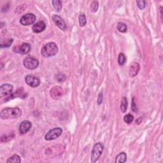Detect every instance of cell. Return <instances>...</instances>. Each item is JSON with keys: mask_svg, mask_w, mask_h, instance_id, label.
<instances>
[{"mask_svg": "<svg viewBox=\"0 0 163 163\" xmlns=\"http://www.w3.org/2000/svg\"><path fill=\"white\" fill-rule=\"evenodd\" d=\"M22 110L19 108H6L3 109L0 114V117L2 119H17L20 117Z\"/></svg>", "mask_w": 163, "mask_h": 163, "instance_id": "1", "label": "cell"}, {"mask_svg": "<svg viewBox=\"0 0 163 163\" xmlns=\"http://www.w3.org/2000/svg\"><path fill=\"white\" fill-rule=\"evenodd\" d=\"M58 47L54 42H49L43 47L41 54L43 57L48 58L56 56L58 52Z\"/></svg>", "mask_w": 163, "mask_h": 163, "instance_id": "2", "label": "cell"}, {"mask_svg": "<svg viewBox=\"0 0 163 163\" xmlns=\"http://www.w3.org/2000/svg\"><path fill=\"white\" fill-rule=\"evenodd\" d=\"M104 149L103 145L101 143H97L93 147L92 153H91V159L90 161L92 162H96L103 153Z\"/></svg>", "mask_w": 163, "mask_h": 163, "instance_id": "3", "label": "cell"}, {"mask_svg": "<svg viewBox=\"0 0 163 163\" xmlns=\"http://www.w3.org/2000/svg\"><path fill=\"white\" fill-rule=\"evenodd\" d=\"M13 87L9 84H5L0 87V96L8 97V99L12 95Z\"/></svg>", "mask_w": 163, "mask_h": 163, "instance_id": "4", "label": "cell"}, {"mask_svg": "<svg viewBox=\"0 0 163 163\" xmlns=\"http://www.w3.org/2000/svg\"><path fill=\"white\" fill-rule=\"evenodd\" d=\"M63 133V129L61 128H54L46 134L45 136V139L47 141H50L57 139L59 138Z\"/></svg>", "mask_w": 163, "mask_h": 163, "instance_id": "5", "label": "cell"}, {"mask_svg": "<svg viewBox=\"0 0 163 163\" xmlns=\"http://www.w3.org/2000/svg\"><path fill=\"white\" fill-rule=\"evenodd\" d=\"M24 66L28 70H32L37 68L39 65V62L37 59L33 57H27L24 60Z\"/></svg>", "mask_w": 163, "mask_h": 163, "instance_id": "6", "label": "cell"}, {"mask_svg": "<svg viewBox=\"0 0 163 163\" xmlns=\"http://www.w3.org/2000/svg\"><path fill=\"white\" fill-rule=\"evenodd\" d=\"M36 20V16L32 13H27L20 18V23L24 26H28L33 24Z\"/></svg>", "mask_w": 163, "mask_h": 163, "instance_id": "7", "label": "cell"}, {"mask_svg": "<svg viewBox=\"0 0 163 163\" xmlns=\"http://www.w3.org/2000/svg\"><path fill=\"white\" fill-rule=\"evenodd\" d=\"M63 89L60 86H55L50 90V95L52 99L57 100L59 99L63 95Z\"/></svg>", "mask_w": 163, "mask_h": 163, "instance_id": "8", "label": "cell"}, {"mask_svg": "<svg viewBox=\"0 0 163 163\" xmlns=\"http://www.w3.org/2000/svg\"><path fill=\"white\" fill-rule=\"evenodd\" d=\"M25 82L26 84L31 87H37L40 84V80L37 77H34L32 75H28L25 78Z\"/></svg>", "mask_w": 163, "mask_h": 163, "instance_id": "9", "label": "cell"}, {"mask_svg": "<svg viewBox=\"0 0 163 163\" xmlns=\"http://www.w3.org/2000/svg\"><path fill=\"white\" fill-rule=\"evenodd\" d=\"M52 20L54 22V23L56 24V26L59 28L60 30L65 31L66 30V24L65 22L63 20V19H61L59 16L57 15H53L52 16Z\"/></svg>", "mask_w": 163, "mask_h": 163, "instance_id": "10", "label": "cell"}, {"mask_svg": "<svg viewBox=\"0 0 163 163\" xmlns=\"http://www.w3.org/2000/svg\"><path fill=\"white\" fill-rule=\"evenodd\" d=\"M140 69V64L136 62H133L129 65V73L131 77H135L138 74Z\"/></svg>", "mask_w": 163, "mask_h": 163, "instance_id": "11", "label": "cell"}, {"mask_svg": "<svg viewBox=\"0 0 163 163\" xmlns=\"http://www.w3.org/2000/svg\"><path fill=\"white\" fill-rule=\"evenodd\" d=\"M32 124L31 122L29 121H23L19 126V133L21 135H24L26 133H28L31 128Z\"/></svg>", "mask_w": 163, "mask_h": 163, "instance_id": "12", "label": "cell"}, {"mask_svg": "<svg viewBox=\"0 0 163 163\" xmlns=\"http://www.w3.org/2000/svg\"><path fill=\"white\" fill-rule=\"evenodd\" d=\"M46 28V24L44 22L40 21L38 23L35 24L32 28V30L35 33H40L42 31H44Z\"/></svg>", "mask_w": 163, "mask_h": 163, "instance_id": "13", "label": "cell"}, {"mask_svg": "<svg viewBox=\"0 0 163 163\" xmlns=\"http://www.w3.org/2000/svg\"><path fill=\"white\" fill-rule=\"evenodd\" d=\"M30 50H31V46L30 44H28V43H24L23 44H22L20 46L19 49H18L19 53L22 54V55H26V54H28L30 52Z\"/></svg>", "mask_w": 163, "mask_h": 163, "instance_id": "14", "label": "cell"}, {"mask_svg": "<svg viewBox=\"0 0 163 163\" xmlns=\"http://www.w3.org/2000/svg\"><path fill=\"white\" fill-rule=\"evenodd\" d=\"M127 155L125 152H121L117 155V156L115 158V162L116 163H124L126 161Z\"/></svg>", "mask_w": 163, "mask_h": 163, "instance_id": "15", "label": "cell"}, {"mask_svg": "<svg viewBox=\"0 0 163 163\" xmlns=\"http://www.w3.org/2000/svg\"><path fill=\"white\" fill-rule=\"evenodd\" d=\"M128 99L126 97H122L121 99V110L122 113H125L127 110V108H128Z\"/></svg>", "mask_w": 163, "mask_h": 163, "instance_id": "16", "label": "cell"}, {"mask_svg": "<svg viewBox=\"0 0 163 163\" xmlns=\"http://www.w3.org/2000/svg\"><path fill=\"white\" fill-rule=\"evenodd\" d=\"M52 3L54 8H55L57 12H60L61 9H62V2L59 1V0H54Z\"/></svg>", "mask_w": 163, "mask_h": 163, "instance_id": "17", "label": "cell"}, {"mask_svg": "<svg viewBox=\"0 0 163 163\" xmlns=\"http://www.w3.org/2000/svg\"><path fill=\"white\" fill-rule=\"evenodd\" d=\"M78 20H79V24L80 27H84L85 26V24L87 23V20L86 17L84 13H81L80 15L78 17Z\"/></svg>", "mask_w": 163, "mask_h": 163, "instance_id": "18", "label": "cell"}, {"mask_svg": "<svg viewBox=\"0 0 163 163\" xmlns=\"http://www.w3.org/2000/svg\"><path fill=\"white\" fill-rule=\"evenodd\" d=\"M21 162V159L20 157L19 156V155L15 154L12 155V157H10V158H8V160H7L6 162L7 163H11V162Z\"/></svg>", "mask_w": 163, "mask_h": 163, "instance_id": "19", "label": "cell"}, {"mask_svg": "<svg viewBox=\"0 0 163 163\" xmlns=\"http://www.w3.org/2000/svg\"><path fill=\"white\" fill-rule=\"evenodd\" d=\"M98 8H99V3L97 1H94L91 3V4H90V9L92 13L97 12Z\"/></svg>", "mask_w": 163, "mask_h": 163, "instance_id": "20", "label": "cell"}, {"mask_svg": "<svg viewBox=\"0 0 163 163\" xmlns=\"http://www.w3.org/2000/svg\"><path fill=\"white\" fill-rule=\"evenodd\" d=\"M118 62L120 65L124 64L126 62V57L124 54L121 53L119 54V57H118Z\"/></svg>", "mask_w": 163, "mask_h": 163, "instance_id": "21", "label": "cell"}, {"mask_svg": "<svg viewBox=\"0 0 163 163\" xmlns=\"http://www.w3.org/2000/svg\"><path fill=\"white\" fill-rule=\"evenodd\" d=\"M55 78H56V80H57L59 82H63L66 80V76H65L63 73H57L55 75Z\"/></svg>", "mask_w": 163, "mask_h": 163, "instance_id": "22", "label": "cell"}, {"mask_svg": "<svg viewBox=\"0 0 163 163\" xmlns=\"http://www.w3.org/2000/svg\"><path fill=\"white\" fill-rule=\"evenodd\" d=\"M117 28L118 31L121 32H125L127 31L126 25L124 23H119L117 24Z\"/></svg>", "mask_w": 163, "mask_h": 163, "instance_id": "23", "label": "cell"}, {"mask_svg": "<svg viewBox=\"0 0 163 163\" xmlns=\"http://www.w3.org/2000/svg\"><path fill=\"white\" fill-rule=\"evenodd\" d=\"M133 120H134V117H133V115H132L131 114L126 115L124 116V122L128 124H131V122H133Z\"/></svg>", "mask_w": 163, "mask_h": 163, "instance_id": "24", "label": "cell"}, {"mask_svg": "<svg viewBox=\"0 0 163 163\" xmlns=\"http://www.w3.org/2000/svg\"><path fill=\"white\" fill-rule=\"evenodd\" d=\"M136 3L138 6V8L140 10H143L145 8V7L146 1H144V0H139V1H136Z\"/></svg>", "mask_w": 163, "mask_h": 163, "instance_id": "25", "label": "cell"}, {"mask_svg": "<svg viewBox=\"0 0 163 163\" xmlns=\"http://www.w3.org/2000/svg\"><path fill=\"white\" fill-rule=\"evenodd\" d=\"M131 109H132V110H133L134 112H135V113H136V112L138 111V107H137V105H136L135 97H133V98L132 99Z\"/></svg>", "mask_w": 163, "mask_h": 163, "instance_id": "26", "label": "cell"}, {"mask_svg": "<svg viewBox=\"0 0 163 163\" xmlns=\"http://www.w3.org/2000/svg\"><path fill=\"white\" fill-rule=\"evenodd\" d=\"M13 42V39H9L8 40L6 41V43L5 44H1V48H6V47H8L11 45H12V43Z\"/></svg>", "mask_w": 163, "mask_h": 163, "instance_id": "27", "label": "cell"}, {"mask_svg": "<svg viewBox=\"0 0 163 163\" xmlns=\"http://www.w3.org/2000/svg\"><path fill=\"white\" fill-rule=\"evenodd\" d=\"M103 101V93L100 92L98 95V97H97V103L98 104H101L102 103Z\"/></svg>", "mask_w": 163, "mask_h": 163, "instance_id": "28", "label": "cell"}]
</instances>
